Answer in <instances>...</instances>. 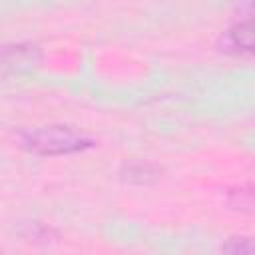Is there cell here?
I'll return each instance as SVG.
<instances>
[{
	"label": "cell",
	"mask_w": 255,
	"mask_h": 255,
	"mask_svg": "<svg viewBox=\"0 0 255 255\" xmlns=\"http://www.w3.org/2000/svg\"><path fill=\"white\" fill-rule=\"evenodd\" d=\"M18 145L34 155H70L96 145V139L68 124L38 126L18 133Z\"/></svg>",
	"instance_id": "obj_1"
},
{
	"label": "cell",
	"mask_w": 255,
	"mask_h": 255,
	"mask_svg": "<svg viewBox=\"0 0 255 255\" xmlns=\"http://www.w3.org/2000/svg\"><path fill=\"white\" fill-rule=\"evenodd\" d=\"M44 62V50L34 42L0 44V80L16 78L38 70Z\"/></svg>",
	"instance_id": "obj_2"
},
{
	"label": "cell",
	"mask_w": 255,
	"mask_h": 255,
	"mask_svg": "<svg viewBox=\"0 0 255 255\" xmlns=\"http://www.w3.org/2000/svg\"><path fill=\"white\" fill-rule=\"evenodd\" d=\"M217 50L223 54H235V56L251 54L253 52V22H251V18L231 24L217 38Z\"/></svg>",
	"instance_id": "obj_3"
},
{
	"label": "cell",
	"mask_w": 255,
	"mask_h": 255,
	"mask_svg": "<svg viewBox=\"0 0 255 255\" xmlns=\"http://www.w3.org/2000/svg\"><path fill=\"white\" fill-rule=\"evenodd\" d=\"M163 173V167L151 161H141V159H131L124 161L120 165V177L126 183L131 185H151L155 183Z\"/></svg>",
	"instance_id": "obj_4"
},
{
	"label": "cell",
	"mask_w": 255,
	"mask_h": 255,
	"mask_svg": "<svg viewBox=\"0 0 255 255\" xmlns=\"http://www.w3.org/2000/svg\"><path fill=\"white\" fill-rule=\"evenodd\" d=\"M227 201H229V205L233 209L251 213L253 211V185L251 183H245V185H239V187L229 189Z\"/></svg>",
	"instance_id": "obj_5"
},
{
	"label": "cell",
	"mask_w": 255,
	"mask_h": 255,
	"mask_svg": "<svg viewBox=\"0 0 255 255\" xmlns=\"http://www.w3.org/2000/svg\"><path fill=\"white\" fill-rule=\"evenodd\" d=\"M221 253L223 255H253L255 245L249 235H233L223 243Z\"/></svg>",
	"instance_id": "obj_6"
},
{
	"label": "cell",
	"mask_w": 255,
	"mask_h": 255,
	"mask_svg": "<svg viewBox=\"0 0 255 255\" xmlns=\"http://www.w3.org/2000/svg\"><path fill=\"white\" fill-rule=\"evenodd\" d=\"M24 237H26V239H30V241L48 243V241L56 239V237H58V233H56L50 225H46V223L32 221V223H28V225H26V229H24Z\"/></svg>",
	"instance_id": "obj_7"
},
{
	"label": "cell",
	"mask_w": 255,
	"mask_h": 255,
	"mask_svg": "<svg viewBox=\"0 0 255 255\" xmlns=\"http://www.w3.org/2000/svg\"><path fill=\"white\" fill-rule=\"evenodd\" d=\"M0 255H2V251H0Z\"/></svg>",
	"instance_id": "obj_8"
}]
</instances>
